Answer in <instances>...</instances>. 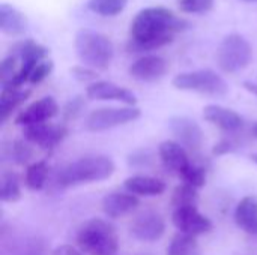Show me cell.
Segmentation results:
<instances>
[{
	"label": "cell",
	"mask_w": 257,
	"mask_h": 255,
	"mask_svg": "<svg viewBox=\"0 0 257 255\" xmlns=\"http://www.w3.org/2000/svg\"><path fill=\"white\" fill-rule=\"evenodd\" d=\"M188 23L164 6L142 9L131 23V39L126 44L130 53H146L169 45L175 36L184 32Z\"/></svg>",
	"instance_id": "cell-1"
},
{
	"label": "cell",
	"mask_w": 257,
	"mask_h": 255,
	"mask_svg": "<svg viewBox=\"0 0 257 255\" xmlns=\"http://www.w3.org/2000/svg\"><path fill=\"white\" fill-rule=\"evenodd\" d=\"M230 150H232V143L229 140H223L221 143L215 144V147H214L215 155H224V153H227Z\"/></svg>",
	"instance_id": "cell-35"
},
{
	"label": "cell",
	"mask_w": 257,
	"mask_h": 255,
	"mask_svg": "<svg viewBox=\"0 0 257 255\" xmlns=\"http://www.w3.org/2000/svg\"><path fill=\"white\" fill-rule=\"evenodd\" d=\"M139 206V200L134 194L113 192L102 198V210L108 218H119L133 212Z\"/></svg>",
	"instance_id": "cell-19"
},
{
	"label": "cell",
	"mask_w": 257,
	"mask_h": 255,
	"mask_svg": "<svg viewBox=\"0 0 257 255\" xmlns=\"http://www.w3.org/2000/svg\"><path fill=\"white\" fill-rule=\"evenodd\" d=\"M71 74L80 83H90V84H93V83H96V78H98L96 71L92 69V68H87V66H74L71 69Z\"/></svg>",
	"instance_id": "cell-31"
},
{
	"label": "cell",
	"mask_w": 257,
	"mask_h": 255,
	"mask_svg": "<svg viewBox=\"0 0 257 255\" xmlns=\"http://www.w3.org/2000/svg\"><path fill=\"white\" fill-rule=\"evenodd\" d=\"M251 159H253V161L257 164V155H253V156H251Z\"/></svg>",
	"instance_id": "cell-38"
},
{
	"label": "cell",
	"mask_w": 257,
	"mask_h": 255,
	"mask_svg": "<svg viewBox=\"0 0 257 255\" xmlns=\"http://www.w3.org/2000/svg\"><path fill=\"white\" fill-rule=\"evenodd\" d=\"M45 245L41 239L32 237H21L11 245V254L8 255H44Z\"/></svg>",
	"instance_id": "cell-25"
},
{
	"label": "cell",
	"mask_w": 257,
	"mask_h": 255,
	"mask_svg": "<svg viewBox=\"0 0 257 255\" xmlns=\"http://www.w3.org/2000/svg\"><path fill=\"white\" fill-rule=\"evenodd\" d=\"M169 71V63L160 56H143L130 66V75L139 81L152 83L163 78Z\"/></svg>",
	"instance_id": "cell-14"
},
{
	"label": "cell",
	"mask_w": 257,
	"mask_h": 255,
	"mask_svg": "<svg viewBox=\"0 0 257 255\" xmlns=\"http://www.w3.org/2000/svg\"><path fill=\"white\" fill-rule=\"evenodd\" d=\"M244 87H245L250 93H253V95H256L257 96V83H253V81H245V83H244Z\"/></svg>",
	"instance_id": "cell-36"
},
{
	"label": "cell",
	"mask_w": 257,
	"mask_h": 255,
	"mask_svg": "<svg viewBox=\"0 0 257 255\" xmlns=\"http://www.w3.org/2000/svg\"><path fill=\"white\" fill-rule=\"evenodd\" d=\"M12 155H14L17 162L24 164V162H27L32 158V150L23 141H15L14 146H12Z\"/></svg>",
	"instance_id": "cell-32"
},
{
	"label": "cell",
	"mask_w": 257,
	"mask_h": 255,
	"mask_svg": "<svg viewBox=\"0 0 257 255\" xmlns=\"http://www.w3.org/2000/svg\"><path fill=\"white\" fill-rule=\"evenodd\" d=\"M51 255H81V252L71 245H60L51 252Z\"/></svg>",
	"instance_id": "cell-34"
},
{
	"label": "cell",
	"mask_w": 257,
	"mask_h": 255,
	"mask_svg": "<svg viewBox=\"0 0 257 255\" xmlns=\"http://www.w3.org/2000/svg\"><path fill=\"white\" fill-rule=\"evenodd\" d=\"M178 5L185 14H205L214 8V0H179Z\"/></svg>",
	"instance_id": "cell-29"
},
{
	"label": "cell",
	"mask_w": 257,
	"mask_h": 255,
	"mask_svg": "<svg viewBox=\"0 0 257 255\" xmlns=\"http://www.w3.org/2000/svg\"><path fill=\"white\" fill-rule=\"evenodd\" d=\"M158 153L164 167L172 173H178L179 176L191 165L185 147H182L178 141H172V140L163 141L160 144Z\"/></svg>",
	"instance_id": "cell-16"
},
{
	"label": "cell",
	"mask_w": 257,
	"mask_h": 255,
	"mask_svg": "<svg viewBox=\"0 0 257 255\" xmlns=\"http://www.w3.org/2000/svg\"><path fill=\"white\" fill-rule=\"evenodd\" d=\"M142 116L137 107H104L93 110L86 120V128L90 132H102L131 122Z\"/></svg>",
	"instance_id": "cell-7"
},
{
	"label": "cell",
	"mask_w": 257,
	"mask_h": 255,
	"mask_svg": "<svg viewBox=\"0 0 257 255\" xmlns=\"http://www.w3.org/2000/svg\"><path fill=\"white\" fill-rule=\"evenodd\" d=\"M59 113V105L56 102L54 98L51 96H44L38 101H35L33 104H30L29 107H26L15 119L17 125H23L26 126H32V125H39V123H45L50 119H53L54 116H57Z\"/></svg>",
	"instance_id": "cell-11"
},
{
	"label": "cell",
	"mask_w": 257,
	"mask_h": 255,
	"mask_svg": "<svg viewBox=\"0 0 257 255\" xmlns=\"http://www.w3.org/2000/svg\"><path fill=\"white\" fill-rule=\"evenodd\" d=\"M172 221L179 230V233H185L194 237L209 233L212 230V222L209 221V218L199 212L197 206H185L175 209Z\"/></svg>",
	"instance_id": "cell-8"
},
{
	"label": "cell",
	"mask_w": 257,
	"mask_h": 255,
	"mask_svg": "<svg viewBox=\"0 0 257 255\" xmlns=\"http://www.w3.org/2000/svg\"><path fill=\"white\" fill-rule=\"evenodd\" d=\"M169 129L182 147L199 150L203 144V131L200 125L187 116H173L169 119Z\"/></svg>",
	"instance_id": "cell-9"
},
{
	"label": "cell",
	"mask_w": 257,
	"mask_h": 255,
	"mask_svg": "<svg viewBox=\"0 0 257 255\" xmlns=\"http://www.w3.org/2000/svg\"><path fill=\"white\" fill-rule=\"evenodd\" d=\"M123 186L130 194L143 197L161 195L166 191V183L163 180L149 176H131L125 180Z\"/></svg>",
	"instance_id": "cell-20"
},
{
	"label": "cell",
	"mask_w": 257,
	"mask_h": 255,
	"mask_svg": "<svg viewBox=\"0 0 257 255\" xmlns=\"http://www.w3.org/2000/svg\"><path fill=\"white\" fill-rule=\"evenodd\" d=\"M30 93H32V90L23 89V87L2 89V93H0V122L3 123L11 116V113L30 96Z\"/></svg>",
	"instance_id": "cell-21"
},
{
	"label": "cell",
	"mask_w": 257,
	"mask_h": 255,
	"mask_svg": "<svg viewBox=\"0 0 257 255\" xmlns=\"http://www.w3.org/2000/svg\"><path fill=\"white\" fill-rule=\"evenodd\" d=\"M114 170V162L108 156H87L66 165L60 171L57 182L63 188L102 182L111 177Z\"/></svg>",
	"instance_id": "cell-3"
},
{
	"label": "cell",
	"mask_w": 257,
	"mask_h": 255,
	"mask_svg": "<svg viewBox=\"0 0 257 255\" xmlns=\"http://www.w3.org/2000/svg\"><path fill=\"white\" fill-rule=\"evenodd\" d=\"M128 0H87V9L102 17L119 15L126 8Z\"/></svg>",
	"instance_id": "cell-26"
},
{
	"label": "cell",
	"mask_w": 257,
	"mask_h": 255,
	"mask_svg": "<svg viewBox=\"0 0 257 255\" xmlns=\"http://www.w3.org/2000/svg\"><path fill=\"white\" fill-rule=\"evenodd\" d=\"M21 198L20 179L14 171H5L0 176V200L3 203H15Z\"/></svg>",
	"instance_id": "cell-22"
},
{
	"label": "cell",
	"mask_w": 257,
	"mask_h": 255,
	"mask_svg": "<svg viewBox=\"0 0 257 255\" xmlns=\"http://www.w3.org/2000/svg\"><path fill=\"white\" fill-rule=\"evenodd\" d=\"M172 84L178 90L185 92H196L206 96H224L229 92V86L226 80L212 69H200L193 72H182L178 74Z\"/></svg>",
	"instance_id": "cell-5"
},
{
	"label": "cell",
	"mask_w": 257,
	"mask_h": 255,
	"mask_svg": "<svg viewBox=\"0 0 257 255\" xmlns=\"http://www.w3.org/2000/svg\"><path fill=\"white\" fill-rule=\"evenodd\" d=\"M181 179L184 180V183L191 185L199 189V188L205 186V183H206V173H205V168H202V167L190 165L181 174Z\"/></svg>",
	"instance_id": "cell-28"
},
{
	"label": "cell",
	"mask_w": 257,
	"mask_h": 255,
	"mask_svg": "<svg viewBox=\"0 0 257 255\" xmlns=\"http://www.w3.org/2000/svg\"><path fill=\"white\" fill-rule=\"evenodd\" d=\"M167 255H199L196 237L185 233H178L167 246Z\"/></svg>",
	"instance_id": "cell-23"
},
{
	"label": "cell",
	"mask_w": 257,
	"mask_h": 255,
	"mask_svg": "<svg viewBox=\"0 0 257 255\" xmlns=\"http://www.w3.org/2000/svg\"><path fill=\"white\" fill-rule=\"evenodd\" d=\"M197 201H199L197 188L191 185L184 183V185L176 186V189L173 191L172 204L175 206V209L185 207V206H197Z\"/></svg>",
	"instance_id": "cell-27"
},
{
	"label": "cell",
	"mask_w": 257,
	"mask_h": 255,
	"mask_svg": "<svg viewBox=\"0 0 257 255\" xmlns=\"http://www.w3.org/2000/svg\"><path fill=\"white\" fill-rule=\"evenodd\" d=\"M23 134L27 141L39 146L41 149L51 150L66 137L68 131L65 126L45 122V123H39V125L26 126Z\"/></svg>",
	"instance_id": "cell-10"
},
{
	"label": "cell",
	"mask_w": 257,
	"mask_h": 255,
	"mask_svg": "<svg viewBox=\"0 0 257 255\" xmlns=\"http://www.w3.org/2000/svg\"><path fill=\"white\" fill-rule=\"evenodd\" d=\"M235 222L242 231H245L251 236H257L256 195H247L238 203L236 210H235Z\"/></svg>",
	"instance_id": "cell-18"
},
{
	"label": "cell",
	"mask_w": 257,
	"mask_h": 255,
	"mask_svg": "<svg viewBox=\"0 0 257 255\" xmlns=\"http://www.w3.org/2000/svg\"><path fill=\"white\" fill-rule=\"evenodd\" d=\"M75 51L78 59L92 69H107L114 56L111 41L105 35L89 29L75 35Z\"/></svg>",
	"instance_id": "cell-4"
},
{
	"label": "cell",
	"mask_w": 257,
	"mask_h": 255,
	"mask_svg": "<svg viewBox=\"0 0 257 255\" xmlns=\"http://www.w3.org/2000/svg\"><path fill=\"white\" fill-rule=\"evenodd\" d=\"M203 117L226 132H236L244 125L242 117L236 111L221 105H206L203 108Z\"/></svg>",
	"instance_id": "cell-15"
},
{
	"label": "cell",
	"mask_w": 257,
	"mask_h": 255,
	"mask_svg": "<svg viewBox=\"0 0 257 255\" xmlns=\"http://www.w3.org/2000/svg\"><path fill=\"white\" fill-rule=\"evenodd\" d=\"M253 134H254V137L257 138V123L253 126Z\"/></svg>",
	"instance_id": "cell-37"
},
{
	"label": "cell",
	"mask_w": 257,
	"mask_h": 255,
	"mask_svg": "<svg viewBox=\"0 0 257 255\" xmlns=\"http://www.w3.org/2000/svg\"><path fill=\"white\" fill-rule=\"evenodd\" d=\"M77 245L90 255H116L119 237L116 228L102 218H92L81 224L77 233Z\"/></svg>",
	"instance_id": "cell-2"
},
{
	"label": "cell",
	"mask_w": 257,
	"mask_h": 255,
	"mask_svg": "<svg viewBox=\"0 0 257 255\" xmlns=\"http://www.w3.org/2000/svg\"><path fill=\"white\" fill-rule=\"evenodd\" d=\"M47 177H48V165H47V162L45 161H38V162H33L32 165H29V168L26 171L24 182H26L29 189L41 191L45 186Z\"/></svg>",
	"instance_id": "cell-24"
},
{
	"label": "cell",
	"mask_w": 257,
	"mask_h": 255,
	"mask_svg": "<svg viewBox=\"0 0 257 255\" xmlns=\"http://www.w3.org/2000/svg\"><path fill=\"white\" fill-rule=\"evenodd\" d=\"M84 107V101L81 96H75L72 101H69L65 107V117L66 119H74L80 114V111Z\"/></svg>",
	"instance_id": "cell-33"
},
{
	"label": "cell",
	"mask_w": 257,
	"mask_h": 255,
	"mask_svg": "<svg viewBox=\"0 0 257 255\" xmlns=\"http://www.w3.org/2000/svg\"><path fill=\"white\" fill-rule=\"evenodd\" d=\"M166 222L157 212H145L131 225V234L142 242H157L164 236Z\"/></svg>",
	"instance_id": "cell-13"
},
{
	"label": "cell",
	"mask_w": 257,
	"mask_h": 255,
	"mask_svg": "<svg viewBox=\"0 0 257 255\" xmlns=\"http://www.w3.org/2000/svg\"><path fill=\"white\" fill-rule=\"evenodd\" d=\"M245 2H257V0H245Z\"/></svg>",
	"instance_id": "cell-39"
},
{
	"label": "cell",
	"mask_w": 257,
	"mask_h": 255,
	"mask_svg": "<svg viewBox=\"0 0 257 255\" xmlns=\"http://www.w3.org/2000/svg\"><path fill=\"white\" fill-rule=\"evenodd\" d=\"M253 59V48L250 42L238 33L227 35L218 50H217V63L221 71L227 74H235L245 69Z\"/></svg>",
	"instance_id": "cell-6"
},
{
	"label": "cell",
	"mask_w": 257,
	"mask_h": 255,
	"mask_svg": "<svg viewBox=\"0 0 257 255\" xmlns=\"http://www.w3.org/2000/svg\"><path fill=\"white\" fill-rule=\"evenodd\" d=\"M53 72V62L51 60H44V62H41L33 71H32V74H30V77H29V84H39V83H42L50 74Z\"/></svg>",
	"instance_id": "cell-30"
},
{
	"label": "cell",
	"mask_w": 257,
	"mask_h": 255,
	"mask_svg": "<svg viewBox=\"0 0 257 255\" xmlns=\"http://www.w3.org/2000/svg\"><path fill=\"white\" fill-rule=\"evenodd\" d=\"M86 96L93 101H117L126 107H136L137 104V98L131 90L110 81H96L89 84L86 89Z\"/></svg>",
	"instance_id": "cell-12"
},
{
	"label": "cell",
	"mask_w": 257,
	"mask_h": 255,
	"mask_svg": "<svg viewBox=\"0 0 257 255\" xmlns=\"http://www.w3.org/2000/svg\"><path fill=\"white\" fill-rule=\"evenodd\" d=\"M29 27L27 17L15 6L2 3L0 5V29L5 35L18 36L23 35Z\"/></svg>",
	"instance_id": "cell-17"
}]
</instances>
